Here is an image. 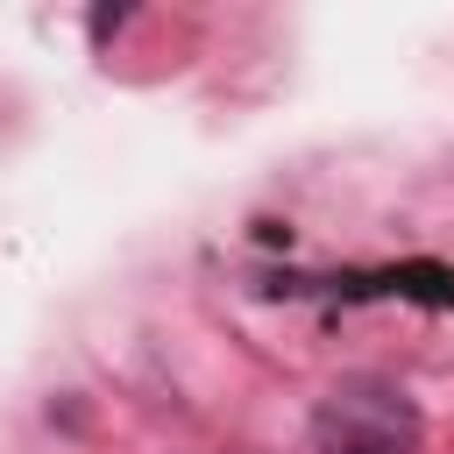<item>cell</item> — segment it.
<instances>
[{
  "label": "cell",
  "mask_w": 454,
  "mask_h": 454,
  "mask_svg": "<svg viewBox=\"0 0 454 454\" xmlns=\"http://www.w3.org/2000/svg\"><path fill=\"white\" fill-rule=\"evenodd\" d=\"M85 28H92V43L106 50V43H114V35L128 28V7H92V14H85Z\"/></svg>",
  "instance_id": "2"
},
{
  "label": "cell",
  "mask_w": 454,
  "mask_h": 454,
  "mask_svg": "<svg viewBox=\"0 0 454 454\" xmlns=\"http://www.w3.org/2000/svg\"><path fill=\"white\" fill-rule=\"evenodd\" d=\"M312 447L319 454H419V411L390 383H340L312 411Z\"/></svg>",
  "instance_id": "1"
}]
</instances>
